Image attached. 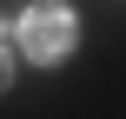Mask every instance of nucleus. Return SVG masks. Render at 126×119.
Masks as SVG:
<instances>
[{
    "instance_id": "obj_1",
    "label": "nucleus",
    "mask_w": 126,
    "mask_h": 119,
    "mask_svg": "<svg viewBox=\"0 0 126 119\" xmlns=\"http://www.w3.org/2000/svg\"><path fill=\"white\" fill-rule=\"evenodd\" d=\"M73 40H80L73 7L40 0V7H27V13H20V53H27L33 66H60V60L73 53Z\"/></svg>"
},
{
    "instance_id": "obj_2",
    "label": "nucleus",
    "mask_w": 126,
    "mask_h": 119,
    "mask_svg": "<svg viewBox=\"0 0 126 119\" xmlns=\"http://www.w3.org/2000/svg\"><path fill=\"white\" fill-rule=\"evenodd\" d=\"M7 86H13V46L0 40V93H7Z\"/></svg>"
}]
</instances>
